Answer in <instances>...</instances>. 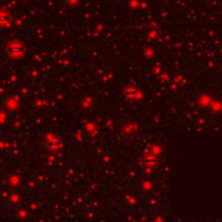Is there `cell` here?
Wrapping results in <instances>:
<instances>
[{"mask_svg": "<svg viewBox=\"0 0 222 222\" xmlns=\"http://www.w3.org/2000/svg\"><path fill=\"white\" fill-rule=\"evenodd\" d=\"M8 51H9L11 56H20L22 53V47L20 46V44H12Z\"/></svg>", "mask_w": 222, "mask_h": 222, "instance_id": "obj_1", "label": "cell"}, {"mask_svg": "<svg viewBox=\"0 0 222 222\" xmlns=\"http://www.w3.org/2000/svg\"><path fill=\"white\" fill-rule=\"evenodd\" d=\"M9 21V17H8V14H0V23H5Z\"/></svg>", "mask_w": 222, "mask_h": 222, "instance_id": "obj_2", "label": "cell"}, {"mask_svg": "<svg viewBox=\"0 0 222 222\" xmlns=\"http://www.w3.org/2000/svg\"><path fill=\"white\" fill-rule=\"evenodd\" d=\"M66 2H68V3H70V4H72V3L74 4V3H77V0H66Z\"/></svg>", "mask_w": 222, "mask_h": 222, "instance_id": "obj_3", "label": "cell"}]
</instances>
